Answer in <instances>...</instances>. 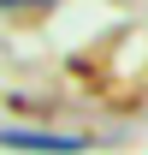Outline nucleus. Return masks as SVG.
Instances as JSON below:
<instances>
[{
  "mask_svg": "<svg viewBox=\"0 0 148 155\" xmlns=\"http://www.w3.org/2000/svg\"><path fill=\"white\" fill-rule=\"evenodd\" d=\"M0 6H24V0H0Z\"/></svg>",
  "mask_w": 148,
  "mask_h": 155,
  "instance_id": "f257e3e1",
  "label": "nucleus"
}]
</instances>
